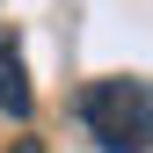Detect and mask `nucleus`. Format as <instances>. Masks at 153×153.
Wrapping results in <instances>:
<instances>
[{"label":"nucleus","mask_w":153,"mask_h":153,"mask_svg":"<svg viewBox=\"0 0 153 153\" xmlns=\"http://www.w3.org/2000/svg\"><path fill=\"white\" fill-rule=\"evenodd\" d=\"M73 117L95 139V153H153V80L109 73L73 95Z\"/></svg>","instance_id":"1"},{"label":"nucleus","mask_w":153,"mask_h":153,"mask_svg":"<svg viewBox=\"0 0 153 153\" xmlns=\"http://www.w3.org/2000/svg\"><path fill=\"white\" fill-rule=\"evenodd\" d=\"M0 109H7L15 124L36 109V95H29V66H22V36H15V29H0Z\"/></svg>","instance_id":"2"},{"label":"nucleus","mask_w":153,"mask_h":153,"mask_svg":"<svg viewBox=\"0 0 153 153\" xmlns=\"http://www.w3.org/2000/svg\"><path fill=\"white\" fill-rule=\"evenodd\" d=\"M7 153H44V139H15V146H7Z\"/></svg>","instance_id":"3"}]
</instances>
